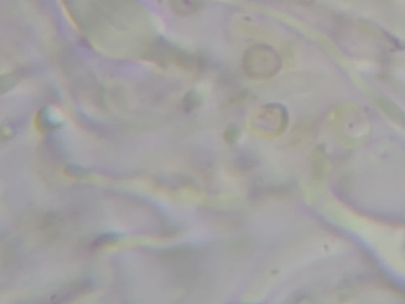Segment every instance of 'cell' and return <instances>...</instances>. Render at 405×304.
<instances>
[{"mask_svg": "<svg viewBox=\"0 0 405 304\" xmlns=\"http://www.w3.org/2000/svg\"><path fill=\"white\" fill-rule=\"evenodd\" d=\"M281 66L282 61L277 51L268 45H254L243 54L242 69L249 78H272L278 73Z\"/></svg>", "mask_w": 405, "mask_h": 304, "instance_id": "1", "label": "cell"}, {"mask_svg": "<svg viewBox=\"0 0 405 304\" xmlns=\"http://www.w3.org/2000/svg\"><path fill=\"white\" fill-rule=\"evenodd\" d=\"M205 0H170V6L174 12L181 16H189L204 7Z\"/></svg>", "mask_w": 405, "mask_h": 304, "instance_id": "2", "label": "cell"}, {"mask_svg": "<svg viewBox=\"0 0 405 304\" xmlns=\"http://www.w3.org/2000/svg\"><path fill=\"white\" fill-rule=\"evenodd\" d=\"M202 102L200 93L196 90H191L186 93L183 100V106L186 112L193 111L199 108Z\"/></svg>", "mask_w": 405, "mask_h": 304, "instance_id": "3", "label": "cell"}, {"mask_svg": "<svg viewBox=\"0 0 405 304\" xmlns=\"http://www.w3.org/2000/svg\"><path fill=\"white\" fill-rule=\"evenodd\" d=\"M257 165V159L255 157L248 154H242L240 156L236 159L235 167L240 171H248Z\"/></svg>", "mask_w": 405, "mask_h": 304, "instance_id": "4", "label": "cell"}, {"mask_svg": "<svg viewBox=\"0 0 405 304\" xmlns=\"http://www.w3.org/2000/svg\"><path fill=\"white\" fill-rule=\"evenodd\" d=\"M241 135V128L237 124H231L224 132V140L227 143H235Z\"/></svg>", "mask_w": 405, "mask_h": 304, "instance_id": "5", "label": "cell"}, {"mask_svg": "<svg viewBox=\"0 0 405 304\" xmlns=\"http://www.w3.org/2000/svg\"><path fill=\"white\" fill-rule=\"evenodd\" d=\"M252 247H253V244L251 243V240H242V241H238L235 242V244H233V248H235L237 250H242L244 249V251H247L248 250H251L252 248Z\"/></svg>", "mask_w": 405, "mask_h": 304, "instance_id": "6", "label": "cell"}, {"mask_svg": "<svg viewBox=\"0 0 405 304\" xmlns=\"http://www.w3.org/2000/svg\"><path fill=\"white\" fill-rule=\"evenodd\" d=\"M280 1L290 2L300 5V6H308L313 3V0H280Z\"/></svg>", "mask_w": 405, "mask_h": 304, "instance_id": "7", "label": "cell"}]
</instances>
